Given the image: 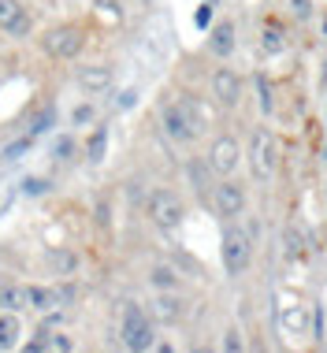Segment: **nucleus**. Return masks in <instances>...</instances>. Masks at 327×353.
<instances>
[{
	"mask_svg": "<svg viewBox=\"0 0 327 353\" xmlns=\"http://www.w3.org/2000/svg\"><path fill=\"white\" fill-rule=\"evenodd\" d=\"M160 127H164V134H168L171 141L186 145V141H194L201 130H205V112H201V104L194 97H182L175 104H164Z\"/></svg>",
	"mask_w": 327,
	"mask_h": 353,
	"instance_id": "obj_1",
	"label": "nucleus"
},
{
	"mask_svg": "<svg viewBox=\"0 0 327 353\" xmlns=\"http://www.w3.org/2000/svg\"><path fill=\"white\" fill-rule=\"evenodd\" d=\"M119 339H123V346L134 350V353L152 350V342H157V320H152V312H146L138 301H123Z\"/></svg>",
	"mask_w": 327,
	"mask_h": 353,
	"instance_id": "obj_2",
	"label": "nucleus"
},
{
	"mask_svg": "<svg viewBox=\"0 0 327 353\" xmlns=\"http://www.w3.org/2000/svg\"><path fill=\"white\" fill-rule=\"evenodd\" d=\"M41 49L52 60H79L86 49V30L79 23H56L41 34Z\"/></svg>",
	"mask_w": 327,
	"mask_h": 353,
	"instance_id": "obj_3",
	"label": "nucleus"
},
{
	"mask_svg": "<svg viewBox=\"0 0 327 353\" xmlns=\"http://www.w3.org/2000/svg\"><path fill=\"white\" fill-rule=\"evenodd\" d=\"M279 168V141L272 130H253V138H249V171H253L257 183H272Z\"/></svg>",
	"mask_w": 327,
	"mask_h": 353,
	"instance_id": "obj_4",
	"label": "nucleus"
},
{
	"mask_svg": "<svg viewBox=\"0 0 327 353\" xmlns=\"http://www.w3.org/2000/svg\"><path fill=\"white\" fill-rule=\"evenodd\" d=\"M146 212L160 231H179L182 219H186V205H182V197L175 190H152L146 197Z\"/></svg>",
	"mask_w": 327,
	"mask_h": 353,
	"instance_id": "obj_5",
	"label": "nucleus"
},
{
	"mask_svg": "<svg viewBox=\"0 0 327 353\" xmlns=\"http://www.w3.org/2000/svg\"><path fill=\"white\" fill-rule=\"evenodd\" d=\"M219 256H224V272L227 275H242L249 268V261H253V238H249V231H242V227H227Z\"/></svg>",
	"mask_w": 327,
	"mask_h": 353,
	"instance_id": "obj_6",
	"label": "nucleus"
},
{
	"mask_svg": "<svg viewBox=\"0 0 327 353\" xmlns=\"http://www.w3.org/2000/svg\"><path fill=\"white\" fill-rule=\"evenodd\" d=\"M0 34L12 41H23L34 34V15L23 0H0Z\"/></svg>",
	"mask_w": 327,
	"mask_h": 353,
	"instance_id": "obj_7",
	"label": "nucleus"
},
{
	"mask_svg": "<svg viewBox=\"0 0 327 353\" xmlns=\"http://www.w3.org/2000/svg\"><path fill=\"white\" fill-rule=\"evenodd\" d=\"M208 171H216L219 179H230L238 171V164H242V145H238L230 134H219L212 141V149H208Z\"/></svg>",
	"mask_w": 327,
	"mask_h": 353,
	"instance_id": "obj_8",
	"label": "nucleus"
},
{
	"mask_svg": "<svg viewBox=\"0 0 327 353\" xmlns=\"http://www.w3.org/2000/svg\"><path fill=\"white\" fill-rule=\"evenodd\" d=\"M75 82H79V90L86 97H101V93H108L115 85V74H112L108 63H86V68H79V74H75Z\"/></svg>",
	"mask_w": 327,
	"mask_h": 353,
	"instance_id": "obj_9",
	"label": "nucleus"
},
{
	"mask_svg": "<svg viewBox=\"0 0 327 353\" xmlns=\"http://www.w3.org/2000/svg\"><path fill=\"white\" fill-rule=\"evenodd\" d=\"M212 205H216V212L224 216V219L242 216L246 212V190L238 186V183H230V179H224V183L212 190Z\"/></svg>",
	"mask_w": 327,
	"mask_h": 353,
	"instance_id": "obj_10",
	"label": "nucleus"
},
{
	"mask_svg": "<svg viewBox=\"0 0 327 353\" xmlns=\"http://www.w3.org/2000/svg\"><path fill=\"white\" fill-rule=\"evenodd\" d=\"M212 97L224 104V108H235V104L242 101V79H238V71H230V68L212 71Z\"/></svg>",
	"mask_w": 327,
	"mask_h": 353,
	"instance_id": "obj_11",
	"label": "nucleus"
},
{
	"mask_svg": "<svg viewBox=\"0 0 327 353\" xmlns=\"http://www.w3.org/2000/svg\"><path fill=\"white\" fill-rule=\"evenodd\" d=\"M235 23L230 19H224V23H216L212 30H208V49H212V56H219V60H227L230 52H235L238 37H235Z\"/></svg>",
	"mask_w": 327,
	"mask_h": 353,
	"instance_id": "obj_12",
	"label": "nucleus"
},
{
	"mask_svg": "<svg viewBox=\"0 0 327 353\" xmlns=\"http://www.w3.org/2000/svg\"><path fill=\"white\" fill-rule=\"evenodd\" d=\"M60 305H63V290H56V286H26V309L52 312Z\"/></svg>",
	"mask_w": 327,
	"mask_h": 353,
	"instance_id": "obj_13",
	"label": "nucleus"
},
{
	"mask_svg": "<svg viewBox=\"0 0 327 353\" xmlns=\"http://www.w3.org/2000/svg\"><path fill=\"white\" fill-rule=\"evenodd\" d=\"M23 342V316L0 309V350H15Z\"/></svg>",
	"mask_w": 327,
	"mask_h": 353,
	"instance_id": "obj_14",
	"label": "nucleus"
},
{
	"mask_svg": "<svg viewBox=\"0 0 327 353\" xmlns=\"http://www.w3.org/2000/svg\"><path fill=\"white\" fill-rule=\"evenodd\" d=\"M179 316H182V301L175 298V290H160L157 298H152V320L175 323Z\"/></svg>",
	"mask_w": 327,
	"mask_h": 353,
	"instance_id": "obj_15",
	"label": "nucleus"
},
{
	"mask_svg": "<svg viewBox=\"0 0 327 353\" xmlns=\"http://www.w3.org/2000/svg\"><path fill=\"white\" fill-rule=\"evenodd\" d=\"M108 157V127H93V134L86 138V160H90V164H101V160Z\"/></svg>",
	"mask_w": 327,
	"mask_h": 353,
	"instance_id": "obj_16",
	"label": "nucleus"
},
{
	"mask_svg": "<svg viewBox=\"0 0 327 353\" xmlns=\"http://www.w3.org/2000/svg\"><path fill=\"white\" fill-rule=\"evenodd\" d=\"M279 320H283V331H286V335H305V327H309V316H305L301 305H283Z\"/></svg>",
	"mask_w": 327,
	"mask_h": 353,
	"instance_id": "obj_17",
	"label": "nucleus"
},
{
	"mask_svg": "<svg viewBox=\"0 0 327 353\" xmlns=\"http://www.w3.org/2000/svg\"><path fill=\"white\" fill-rule=\"evenodd\" d=\"M0 309L23 312V309H26V286H15V283H4V286H0Z\"/></svg>",
	"mask_w": 327,
	"mask_h": 353,
	"instance_id": "obj_18",
	"label": "nucleus"
},
{
	"mask_svg": "<svg viewBox=\"0 0 327 353\" xmlns=\"http://www.w3.org/2000/svg\"><path fill=\"white\" fill-rule=\"evenodd\" d=\"M149 283L157 286V290H179V272L171 268V264H152V268H149Z\"/></svg>",
	"mask_w": 327,
	"mask_h": 353,
	"instance_id": "obj_19",
	"label": "nucleus"
},
{
	"mask_svg": "<svg viewBox=\"0 0 327 353\" xmlns=\"http://www.w3.org/2000/svg\"><path fill=\"white\" fill-rule=\"evenodd\" d=\"M52 119H56V108H52V104H41V108L30 116V123H26V134H30V138H41L45 130L52 127Z\"/></svg>",
	"mask_w": 327,
	"mask_h": 353,
	"instance_id": "obj_20",
	"label": "nucleus"
},
{
	"mask_svg": "<svg viewBox=\"0 0 327 353\" xmlns=\"http://www.w3.org/2000/svg\"><path fill=\"white\" fill-rule=\"evenodd\" d=\"M49 268H52V275H75L79 272V256H75L71 250H52L49 253Z\"/></svg>",
	"mask_w": 327,
	"mask_h": 353,
	"instance_id": "obj_21",
	"label": "nucleus"
},
{
	"mask_svg": "<svg viewBox=\"0 0 327 353\" xmlns=\"http://www.w3.org/2000/svg\"><path fill=\"white\" fill-rule=\"evenodd\" d=\"M283 45H286L283 26H279V23H264V49H268V52H279Z\"/></svg>",
	"mask_w": 327,
	"mask_h": 353,
	"instance_id": "obj_22",
	"label": "nucleus"
},
{
	"mask_svg": "<svg viewBox=\"0 0 327 353\" xmlns=\"http://www.w3.org/2000/svg\"><path fill=\"white\" fill-rule=\"evenodd\" d=\"M52 157H56V160H71V157H75V138H71V134H60V138H56V141H52Z\"/></svg>",
	"mask_w": 327,
	"mask_h": 353,
	"instance_id": "obj_23",
	"label": "nucleus"
},
{
	"mask_svg": "<svg viewBox=\"0 0 327 353\" xmlns=\"http://www.w3.org/2000/svg\"><path fill=\"white\" fill-rule=\"evenodd\" d=\"M97 8H101V15H104V19H112V23H119V19H123L119 0H97Z\"/></svg>",
	"mask_w": 327,
	"mask_h": 353,
	"instance_id": "obj_24",
	"label": "nucleus"
},
{
	"mask_svg": "<svg viewBox=\"0 0 327 353\" xmlns=\"http://www.w3.org/2000/svg\"><path fill=\"white\" fill-rule=\"evenodd\" d=\"M30 134H26V138H19V141H12V145H8L4 149V160H19V152H26V149H30Z\"/></svg>",
	"mask_w": 327,
	"mask_h": 353,
	"instance_id": "obj_25",
	"label": "nucleus"
},
{
	"mask_svg": "<svg viewBox=\"0 0 327 353\" xmlns=\"http://www.w3.org/2000/svg\"><path fill=\"white\" fill-rule=\"evenodd\" d=\"M93 119V104H79V108L71 112V123L75 127H82V123H90Z\"/></svg>",
	"mask_w": 327,
	"mask_h": 353,
	"instance_id": "obj_26",
	"label": "nucleus"
},
{
	"mask_svg": "<svg viewBox=\"0 0 327 353\" xmlns=\"http://www.w3.org/2000/svg\"><path fill=\"white\" fill-rule=\"evenodd\" d=\"M208 19H212V0H201V8H197V15H194V23L205 30L208 26Z\"/></svg>",
	"mask_w": 327,
	"mask_h": 353,
	"instance_id": "obj_27",
	"label": "nucleus"
},
{
	"mask_svg": "<svg viewBox=\"0 0 327 353\" xmlns=\"http://www.w3.org/2000/svg\"><path fill=\"white\" fill-rule=\"evenodd\" d=\"M257 93H261V112H272V90H268V79H257Z\"/></svg>",
	"mask_w": 327,
	"mask_h": 353,
	"instance_id": "obj_28",
	"label": "nucleus"
},
{
	"mask_svg": "<svg viewBox=\"0 0 327 353\" xmlns=\"http://www.w3.org/2000/svg\"><path fill=\"white\" fill-rule=\"evenodd\" d=\"M290 12H294L297 19H309V15H313V4H309V0H290Z\"/></svg>",
	"mask_w": 327,
	"mask_h": 353,
	"instance_id": "obj_29",
	"label": "nucleus"
},
{
	"mask_svg": "<svg viewBox=\"0 0 327 353\" xmlns=\"http://www.w3.org/2000/svg\"><path fill=\"white\" fill-rule=\"evenodd\" d=\"M224 350H230V353H238V350H242V339H238V331H235V327L227 331V339H224Z\"/></svg>",
	"mask_w": 327,
	"mask_h": 353,
	"instance_id": "obj_30",
	"label": "nucleus"
},
{
	"mask_svg": "<svg viewBox=\"0 0 327 353\" xmlns=\"http://www.w3.org/2000/svg\"><path fill=\"white\" fill-rule=\"evenodd\" d=\"M45 190H49V183H45V179H30V183H26V194H45Z\"/></svg>",
	"mask_w": 327,
	"mask_h": 353,
	"instance_id": "obj_31",
	"label": "nucleus"
},
{
	"mask_svg": "<svg viewBox=\"0 0 327 353\" xmlns=\"http://www.w3.org/2000/svg\"><path fill=\"white\" fill-rule=\"evenodd\" d=\"M212 4H216V0H212Z\"/></svg>",
	"mask_w": 327,
	"mask_h": 353,
	"instance_id": "obj_32",
	"label": "nucleus"
}]
</instances>
